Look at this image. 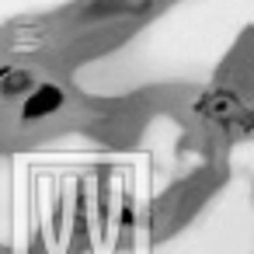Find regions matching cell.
I'll return each mask as SVG.
<instances>
[{
    "instance_id": "1",
    "label": "cell",
    "mask_w": 254,
    "mask_h": 254,
    "mask_svg": "<svg viewBox=\"0 0 254 254\" xmlns=\"http://www.w3.org/2000/svg\"><path fill=\"white\" fill-rule=\"evenodd\" d=\"M195 112H198L202 119H209V122H223V126H230V122L247 126V119H251V115H247V108L237 101V94H233V91H223V87L205 91V94L198 98Z\"/></svg>"
},
{
    "instance_id": "2",
    "label": "cell",
    "mask_w": 254,
    "mask_h": 254,
    "mask_svg": "<svg viewBox=\"0 0 254 254\" xmlns=\"http://www.w3.org/2000/svg\"><path fill=\"white\" fill-rule=\"evenodd\" d=\"M66 105V91L60 84H39L28 91V101L21 105V122L32 126V122H42L49 115H56L60 108Z\"/></svg>"
},
{
    "instance_id": "3",
    "label": "cell",
    "mask_w": 254,
    "mask_h": 254,
    "mask_svg": "<svg viewBox=\"0 0 254 254\" xmlns=\"http://www.w3.org/2000/svg\"><path fill=\"white\" fill-rule=\"evenodd\" d=\"M32 87H35L32 70H21V66H0V94H4V98L28 94Z\"/></svg>"
}]
</instances>
